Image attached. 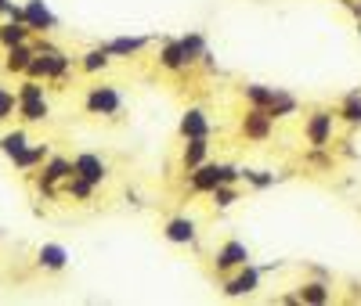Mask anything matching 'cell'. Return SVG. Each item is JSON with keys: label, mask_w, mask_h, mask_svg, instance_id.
<instances>
[{"label": "cell", "mask_w": 361, "mask_h": 306, "mask_svg": "<svg viewBox=\"0 0 361 306\" xmlns=\"http://www.w3.org/2000/svg\"><path fill=\"white\" fill-rule=\"evenodd\" d=\"M148 44H152L148 37H116V40H105L102 47H105L112 58H130V54H141Z\"/></svg>", "instance_id": "obj_18"}, {"label": "cell", "mask_w": 361, "mask_h": 306, "mask_svg": "<svg viewBox=\"0 0 361 306\" xmlns=\"http://www.w3.org/2000/svg\"><path fill=\"white\" fill-rule=\"evenodd\" d=\"M83 105H87L90 115H119V108H123V94H119L116 87H109V83H102V87H87Z\"/></svg>", "instance_id": "obj_5"}, {"label": "cell", "mask_w": 361, "mask_h": 306, "mask_svg": "<svg viewBox=\"0 0 361 306\" xmlns=\"http://www.w3.org/2000/svg\"><path fill=\"white\" fill-rule=\"evenodd\" d=\"M243 180L253 184V188H271V184H275V173H267V170H243Z\"/></svg>", "instance_id": "obj_29"}, {"label": "cell", "mask_w": 361, "mask_h": 306, "mask_svg": "<svg viewBox=\"0 0 361 306\" xmlns=\"http://www.w3.org/2000/svg\"><path fill=\"white\" fill-rule=\"evenodd\" d=\"M37 263L44 267V270H66L69 267V253L62 249V245H54V241H47V245H40V253H37Z\"/></svg>", "instance_id": "obj_19"}, {"label": "cell", "mask_w": 361, "mask_h": 306, "mask_svg": "<svg viewBox=\"0 0 361 306\" xmlns=\"http://www.w3.org/2000/svg\"><path fill=\"white\" fill-rule=\"evenodd\" d=\"M206 159H209V137H192V141L180 144V159H177V166L185 170V173H192V170L202 166Z\"/></svg>", "instance_id": "obj_14"}, {"label": "cell", "mask_w": 361, "mask_h": 306, "mask_svg": "<svg viewBox=\"0 0 361 306\" xmlns=\"http://www.w3.org/2000/svg\"><path fill=\"white\" fill-rule=\"evenodd\" d=\"M177 134H180V141L209 137V134H214V122H209V115L202 108H188L185 115H180V122H177Z\"/></svg>", "instance_id": "obj_12"}, {"label": "cell", "mask_w": 361, "mask_h": 306, "mask_svg": "<svg viewBox=\"0 0 361 306\" xmlns=\"http://www.w3.org/2000/svg\"><path fill=\"white\" fill-rule=\"evenodd\" d=\"M109 65H112V54H109L105 47L87 51V54H83V61H80V69H83V72H105Z\"/></svg>", "instance_id": "obj_25"}, {"label": "cell", "mask_w": 361, "mask_h": 306, "mask_svg": "<svg viewBox=\"0 0 361 306\" xmlns=\"http://www.w3.org/2000/svg\"><path fill=\"white\" fill-rule=\"evenodd\" d=\"M47 151H51V148H47L44 141H37V144H33V141H29V148H25V151H22V155L15 159V170H22V173H29V170H37V166H44V162H47Z\"/></svg>", "instance_id": "obj_20"}, {"label": "cell", "mask_w": 361, "mask_h": 306, "mask_svg": "<svg viewBox=\"0 0 361 306\" xmlns=\"http://www.w3.org/2000/svg\"><path fill=\"white\" fill-rule=\"evenodd\" d=\"M15 112H18V94H15L11 87L0 83V122H8Z\"/></svg>", "instance_id": "obj_28"}, {"label": "cell", "mask_w": 361, "mask_h": 306, "mask_svg": "<svg viewBox=\"0 0 361 306\" xmlns=\"http://www.w3.org/2000/svg\"><path fill=\"white\" fill-rule=\"evenodd\" d=\"M238 134L246 141H267L275 134V119L267 115V108H246L243 119H238Z\"/></svg>", "instance_id": "obj_8"}, {"label": "cell", "mask_w": 361, "mask_h": 306, "mask_svg": "<svg viewBox=\"0 0 361 306\" xmlns=\"http://www.w3.org/2000/svg\"><path fill=\"white\" fill-rule=\"evenodd\" d=\"M180 44H185V51H188L195 61L206 54V37H202V33H188V37H180Z\"/></svg>", "instance_id": "obj_30"}, {"label": "cell", "mask_w": 361, "mask_h": 306, "mask_svg": "<svg viewBox=\"0 0 361 306\" xmlns=\"http://www.w3.org/2000/svg\"><path fill=\"white\" fill-rule=\"evenodd\" d=\"M336 119L347 122V127H361V90H354V94L343 98V105L336 108Z\"/></svg>", "instance_id": "obj_24"}, {"label": "cell", "mask_w": 361, "mask_h": 306, "mask_svg": "<svg viewBox=\"0 0 361 306\" xmlns=\"http://www.w3.org/2000/svg\"><path fill=\"white\" fill-rule=\"evenodd\" d=\"M163 238H166L170 245H192V241L199 238V224H195L192 217H170V220L163 224Z\"/></svg>", "instance_id": "obj_13"}, {"label": "cell", "mask_w": 361, "mask_h": 306, "mask_svg": "<svg viewBox=\"0 0 361 306\" xmlns=\"http://www.w3.org/2000/svg\"><path fill=\"white\" fill-rule=\"evenodd\" d=\"M192 65H195V58L185 51L180 37H177V40H166V44L159 47V69H166V72H188Z\"/></svg>", "instance_id": "obj_11"}, {"label": "cell", "mask_w": 361, "mask_h": 306, "mask_svg": "<svg viewBox=\"0 0 361 306\" xmlns=\"http://www.w3.org/2000/svg\"><path fill=\"white\" fill-rule=\"evenodd\" d=\"M33 54H37V44H29V40L8 47L4 51V72H25L29 61H33Z\"/></svg>", "instance_id": "obj_17"}, {"label": "cell", "mask_w": 361, "mask_h": 306, "mask_svg": "<svg viewBox=\"0 0 361 306\" xmlns=\"http://www.w3.org/2000/svg\"><path fill=\"white\" fill-rule=\"evenodd\" d=\"M260 267H253V263H246V267H238V270H231L228 278H224V295L228 299H243V295H253L257 288H260Z\"/></svg>", "instance_id": "obj_6"}, {"label": "cell", "mask_w": 361, "mask_h": 306, "mask_svg": "<svg viewBox=\"0 0 361 306\" xmlns=\"http://www.w3.org/2000/svg\"><path fill=\"white\" fill-rule=\"evenodd\" d=\"M73 173L90 180L94 188H102V184L109 180V162L102 155H94V151H80V155L73 159Z\"/></svg>", "instance_id": "obj_10"}, {"label": "cell", "mask_w": 361, "mask_h": 306, "mask_svg": "<svg viewBox=\"0 0 361 306\" xmlns=\"http://www.w3.org/2000/svg\"><path fill=\"white\" fill-rule=\"evenodd\" d=\"M11 8H15V4H11V0H0V15H4V18L11 15Z\"/></svg>", "instance_id": "obj_31"}, {"label": "cell", "mask_w": 361, "mask_h": 306, "mask_svg": "<svg viewBox=\"0 0 361 306\" xmlns=\"http://www.w3.org/2000/svg\"><path fill=\"white\" fill-rule=\"evenodd\" d=\"M69 65H73V58H66L58 47L40 40L33 61H29V69H25V76H33V79H62L69 72Z\"/></svg>", "instance_id": "obj_2"}, {"label": "cell", "mask_w": 361, "mask_h": 306, "mask_svg": "<svg viewBox=\"0 0 361 306\" xmlns=\"http://www.w3.org/2000/svg\"><path fill=\"white\" fill-rule=\"evenodd\" d=\"M29 40V25L25 22H15V18H8V22H0V47H15V44H25Z\"/></svg>", "instance_id": "obj_22"}, {"label": "cell", "mask_w": 361, "mask_h": 306, "mask_svg": "<svg viewBox=\"0 0 361 306\" xmlns=\"http://www.w3.org/2000/svg\"><path fill=\"white\" fill-rule=\"evenodd\" d=\"M25 148H29V134H25L22 127H18V130H8L4 137H0V151H4V155H8L11 162L22 155Z\"/></svg>", "instance_id": "obj_23"}, {"label": "cell", "mask_w": 361, "mask_h": 306, "mask_svg": "<svg viewBox=\"0 0 361 306\" xmlns=\"http://www.w3.org/2000/svg\"><path fill=\"white\" fill-rule=\"evenodd\" d=\"M250 263V249L238 238H228V241H221V249L214 253V270L221 274V278H228L231 270H238V267H246Z\"/></svg>", "instance_id": "obj_7"}, {"label": "cell", "mask_w": 361, "mask_h": 306, "mask_svg": "<svg viewBox=\"0 0 361 306\" xmlns=\"http://www.w3.org/2000/svg\"><path fill=\"white\" fill-rule=\"evenodd\" d=\"M282 94H286V90H279V87H264V83H246V87H243V98H246L250 108H271Z\"/></svg>", "instance_id": "obj_16"}, {"label": "cell", "mask_w": 361, "mask_h": 306, "mask_svg": "<svg viewBox=\"0 0 361 306\" xmlns=\"http://www.w3.org/2000/svg\"><path fill=\"white\" fill-rule=\"evenodd\" d=\"M336 112H329V108H314L304 115V141L314 148V151H325L329 144H333L336 137Z\"/></svg>", "instance_id": "obj_4"}, {"label": "cell", "mask_w": 361, "mask_h": 306, "mask_svg": "<svg viewBox=\"0 0 361 306\" xmlns=\"http://www.w3.org/2000/svg\"><path fill=\"white\" fill-rule=\"evenodd\" d=\"M62 191H66L69 198H80V202H87L90 195H94V184L73 173V177H66V180H62Z\"/></svg>", "instance_id": "obj_26"}, {"label": "cell", "mask_w": 361, "mask_h": 306, "mask_svg": "<svg viewBox=\"0 0 361 306\" xmlns=\"http://www.w3.org/2000/svg\"><path fill=\"white\" fill-rule=\"evenodd\" d=\"M188 177V191L192 195H209L214 188H221V184H238L243 180V170H235L231 162H202V166H195L192 173H185Z\"/></svg>", "instance_id": "obj_1"}, {"label": "cell", "mask_w": 361, "mask_h": 306, "mask_svg": "<svg viewBox=\"0 0 361 306\" xmlns=\"http://www.w3.org/2000/svg\"><path fill=\"white\" fill-rule=\"evenodd\" d=\"M209 198H214L217 209H228V205H235L238 198H243V191H238V184H221V188L209 191Z\"/></svg>", "instance_id": "obj_27"}, {"label": "cell", "mask_w": 361, "mask_h": 306, "mask_svg": "<svg viewBox=\"0 0 361 306\" xmlns=\"http://www.w3.org/2000/svg\"><path fill=\"white\" fill-rule=\"evenodd\" d=\"M22 22L29 25V33H51V29H58V18H54V11L44 4V0H25L22 4Z\"/></svg>", "instance_id": "obj_9"}, {"label": "cell", "mask_w": 361, "mask_h": 306, "mask_svg": "<svg viewBox=\"0 0 361 306\" xmlns=\"http://www.w3.org/2000/svg\"><path fill=\"white\" fill-rule=\"evenodd\" d=\"M66 177H73V159H51L40 166V191L51 195L54 184H62Z\"/></svg>", "instance_id": "obj_15"}, {"label": "cell", "mask_w": 361, "mask_h": 306, "mask_svg": "<svg viewBox=\"0 0 361 306\" xmlns=\"http://www.w3.org/2000/svg\"><path fill=\"white\" fill-rule=\"evenodd\" d=\"M357 33H361V18H357Z\"/></svg>", "instance_id": "obj_32"}, {"label": "cell", "mask_w": 361, "mask_h": 306, "mask_svg": "<svg viewBox=\"0 0 361 306\" xmlns=\"http://www.w3.org/2000/svg\"><path fill=\"white\" fill-rule=\"evenodd\" d=\"M333 299V288H329L325 281H304L296 288V302H314V306H322V302H329Z\"/></svg>", "instance_id": "obj_21"}, {"label": "cell", "mask_w": 361, "mask_h": 306, "mask_svg": "<svg viewBox=\"0 0 361 306\" xmlns=\"http://www.w3.org/2000/svg\"><path fill=\"white\" fill-rule=\"evenodd\" d=\"M18 115L25 119V122H44L47 115H51V105H47V90H44V83L40 79H22L18 83Z\"/></svg>", "instance_id": "obj_3"}]
</instances>
